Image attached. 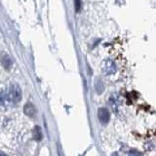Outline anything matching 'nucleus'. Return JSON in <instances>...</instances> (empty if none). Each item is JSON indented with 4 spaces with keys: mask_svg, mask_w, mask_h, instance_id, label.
<instances>
[{
    "mask_svg": "<svg viewBox=\"0 0 156 156\" xmlns=\"http://www.w3.org/2000/svg\"><path fill=\"white\" fill-rule=\"evenodd\" d=\"M22 89L21 87L17 84H14L10 88V92H9V97L10 100L13 102H18L22 100Z\"/></svg>",
    "mask_w": 156,
    "mask_h": 156,
    "instance_id": "obj_1",
    "label": "nucleus"
},
{
    "mask_svg": "<svg viewBox=\"0 0 156 156\" xmlns=\"http://www.w3.org/2000/svg\"><path fill=\"white\" fill-rule=\"evenodd\" d=\"M98 117H99V120L101 121V123L106 124V123H108V121L110 119V113L106 108L101 107V108L99 109V112H98Z\"/></svg>",
    "mask_w": 156,
    "mask_h": 156,
    "instance_id": "obj_2",
    "label": "nucleus"
},
{
    "mask_svg": "<svg viewBox=\"0 0 156 156\" xmlns=\"http://www.w3.org/2000/svg\"><path fill=\"white\" fill-rule=\"evenodd\" d=\"M102 70L105 73V74L109 75L112 74L114 71H115V65L114 62L110 61V60H107L105 61L104 63H102Z\"/></svg>",
    "mask_w": 156,
    "mask_h": 156,
    "instance_id": "obj_3",
    "label": "nucleus"
},
{
    "mask_svg": "<svg viewBox=\"0 0 156 156\" xmlns=\"http://www.w3.org/2000/svg\"><path fill=\"white\" fill-rule=\"evenodd\" d=\"M23 112L27 116L33 117L36 114V108H35V106H34V105L32 104V102L28 101L23 106Z\"/></svg>",
    "mask_w": 156,
    "mask_h": 156,
    "instance_id": "obj_4",
    "label": "nucleus"
},
{
    "mask_svg": "<svg viewBox=\"0 0 156 156\" xmlns=\"http://www.w3.org/2000/svg\"><path fill=\"white\" fill-rule=\"evenodd\" d=\"M0 62H1V65L3 66L5 69L9 70L10 68L12 67V60L10 58V57L7 55V54L3 53L0 55Z\"/></svg>",
    "mask_w": 156,
    "mask_h": 156,
    "instance_id": "obj_5",
    "label": "nucleus"
},
{
    "mask_svg": "<svg viewBox=\"0 0 156 156\" xmlns=\"http://www.w3.org/2000/svg\"><path fill=\"white\" fill-rule=\"evenodd\" d=\"M32 136L36 141H40L42 140V132L39 126H35L32 130Z\"/></svg>",
    "mask_w": 156,
    "mask_h": 156,
    "instance_id": "obj_6",
    "label": "nucleus"
},
{
    "mask_svg": "<svg viewBox=\"0 0 156 156\" xmlns=\"http://www.w3.org/2000/svg\"><path fill=\"white\" fill-rule=\"evenodd\" d=\"M128 156H143V154L140 153L139 151H136V150H131Z\"/></svg>",
    "mask_w": 156,
    "mask_h": 156,
    "instance_id": "obj_7",
    "label": "nucleus"
},
{
    "mask_svg": "<svg viewBox=\"0 0 156 156\" xmlns=\"http://www.w3.org/2000/svg\"><path fill=\"white\" fill-rule=\"evenodd\" d=\"M75 8H76V11L79 12V10L81 8V2H80V0H75Z\"/></svg>",
    "mask_w": 156,
    "mask_h": 156,
    "instance_id": "obj_8",
    "label": "nucleus"
},
{
    "mask_svg": "<svg viewBox=\"0 0 156 156\" xmlns=\"http://www.w3.org/2000/svg\"><path fill=\"white\" fill-rule=\"evenodd\" d=\"M0 156H7L5 153H3V152H0Z\"/></svg>",
    "mask_w": 156,
    "mask_h": 156,
    "instance_id": "obj_9",
    "label": "nucleus"
}]
</instances>
